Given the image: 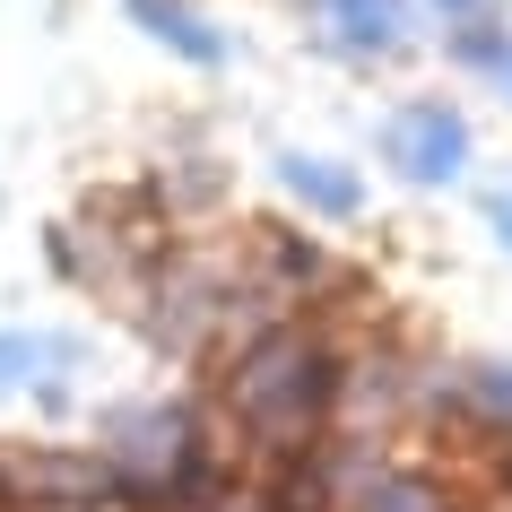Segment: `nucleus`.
Wrapping results in <instances>:
<instances>
[{
    "mask_svg": "<svg viewBox=\"0 0 512 512\" xmlns=\"http://www.w3.org/2000/svg\"><path fill=\"white\" fill-rule=\"evenodd\" d=\"M339 400V356L322 339H304V330H270V339H252L235 365V417L261 443H304V434L322 426V408Z\"/></svg>",
    "mask_w": 512,
    "mask_h": 512,
    "instance_id": "f257e3e1",
    "label": "nucleus"
},
{
    "mask_svg": "<svg viewBox=\"0 0 512 512\" xmlns=\"http://www.w3.org/2000/svg\"><path fill=\"white\" fill-rule=\"evenodd\" d=\"M382 157L400 165L408 183H452L460 165H469V122L452 105H408V113H391Z\"/></svg>",
    "mask_w": 512,
    "mask_h": 512,
    "instance_id": "f03ea898",
    "label": "nucleus"
},
{
    "mask_svg": "<svg viewBox=\"0 0 512 512\" xmlns=\"http://www.w3.org/2000/svg\"><path fill=\"white\" fill-rule=\"evenodd\" d=\"M330 27L348 53H391L408 35V0H330Z\"/></svg>",
    "mask_w": 512,
    "mask_h": 512,
    "instance_id": "7ed1b4c3",
    "label": "nucleus"
},
{
    "mask_svg": "<svg viewBox=\"0 0 512 512\" xmlns=\"http://www.w3.org/2000/svg\"><path fill=\"white\" fill-rule=\"evenodd\" d=\"M122 9H131V18H139L148 35H157V44H174L183 61H200V70H209V61H226V44H217V35L200 27V18H191L183 0H122Z\"/></svg>",
    "mask_w": 512,
    "mask_h": 512,
    "instance_id": "20e7f679",
    "label": "nucleus"
},
{
    "mask_svg": "<svg viewBox=\"0 0 512 512\" xmlns=\"http://www.w3.org/2000/svg\"><path fill=\"white\" fill-rule=\"evenodd\" d=\"M278 174H287V191H296L304 209H322V217H356V209H365V191H356V174H339L330 157H287Z\"/></svg>",
    "mask_w": 512,
    "mask_h": 512,
    "instance_id": "39448f33",
    "label": "nucleus"
},
{
    "mask_svg": "<svg viewBox=\"0 0 512 512\" xmlns=\"http://www.w3.org/2000/svg\"><path fill=\"white\" fill-rule=\"evenodd\" d=\"M53 356H70L61 339H35V330H0V391H18V382L35 374V365H53Z\"/></svg>",
    "mask_w": 512,
    "mask_h": 512,
    "instance_id": "423d86ee",
    "label": "nucleus"
},
{
    "mask_svg": "<svg viewBox=\"0 0 512 512\" xmlns=\"http://www.w3.org/2000/svg\"><path fill=\"white\" fill-rule=\"evenodd\" d=\"M469 400H478L495 426H512V365H478V374H469Z\"/></svg>",
    "mask_w": 512,
    "mask_h": 512,
    "instance_id": "0eeeda50",
    "label": "nucleus"
},
{
    "mask_svg": "<svg viewBox=\"0 0 512 512\" xmlns=\"http://www.w3.org/2000/svg\"><path fill=\"white\" fill-rule=\"evenodd\" d=\"M365 512H434L426 486H408V478H382L374 495H365Z\"/></svg>",
    "mask_w": 512,
    "mask_h": 512,
    "instance_id": "6e6552de",
    "label": "nucleus"
},
{
    "mask_svg": "<svg viewBox=\"0 0 512 512\" xmlns=\"http://www.w3.org/2000/svg\"><path fill=\"white\" fill-rule=\"evenodd\" d=\"M495 226H504V243H512V191H495Z\"/></svg>",
    "mask_w": 512,
    "mask_h": 512,
    "instance_id": "1a4fd4ad",
    "label": "nucleus"
},
{
    "mask_svg": "<svg viewBox=\"0 0 512 512\" xmlns=\"http://www.w3.org/2000/svg\"><path fill=\"white\" fill-rule=\"evenodd\" d=\"M434 9H443V18H469V9H478V0H434Z\"/></svg>",
    "mask_w": 512,
    "mask_h": 512,
    "instance_id": "9d476101",
    "label": "nucleus"
},
{
    "mask_svg": "<svg viewBox=\"0 0 512 512\" xmlns=\"http://www.w3.org/2000/svg\"><path fill=\"white\" fill-rule=\"evenodd\" d=\"M495 70H504V87H512V44H504V61H495Z\"/></svg>",
    "mask_w": 512,
    "mask_h": 512,
    "instance_id": "9b49d317",
    "label": "nucleus"
}]
</instances>
